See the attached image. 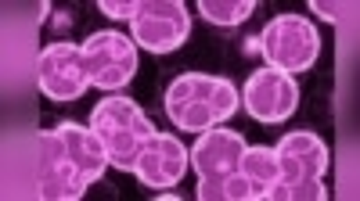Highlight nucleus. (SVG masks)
Here are the masks:
<instances>
[{"instance_id":"nucleus-1","label":"nucleus","mask_w":360,"mask_h":201,"mask_svg":"<svg viewBox=\"0 0 360 201\" xmlns=\"http://www.w3.org/2000/svg\"><path fill=\"white\" fill-rule=\"evenodd\" d=\"M238 86L224 76H205V72H188L176 76L166 90V115L176 130L205 133L220 123H227L238 111Z\"/></svg>"},{"instance_id":"nucleus-2","label":"nucleus","mask_w":360,"mask_h":201,"mask_svg":"<svg viewBox=\"0 0 360 201\" xmlns=\"http://www.w3.org/2000/svg\"><path fill=\"white\" fill-rule=\"evenodd\" d=\"M90 130H94L108 151V162L115 169L134 172V162L141 155V148L152 140L155 126L152 119L137 108V101L130 97H105L94 115H90Z\"/></svg>"},{"instance_id":"nucleus-3","label":"nucleus","mask_w":360,"mask_h":201,"mask_svg":"<svg viewBox=\"0 0 360 201\" xmlns=\"http://www.w3.org/2000/svg\"><path fill=\"white\" fill-rule=\"evenodd\" d=\"M256 43H259V54H263L266 69H278V72H288V76L310 72L317 54H321V33H317V25L303 15L270 18Z\"/></svg>"},{"instance_id":"nucleus-4","label":"nucleus","mask_w":360,"mask_h":201,"mask_svg":"<svg viewBox=\"0 0 360 201\" xmlns=\"http://www.w3.org/2000/svg\"><path fill=\"white\" fill-rule=\"evenodd\" d=\"M249 144L242 140V133L234 130H205L198 133V144L191 148V165L198 172V197L202 201H224V180L231 172H238Z\"/></svg>"},{"instance_id":"nucleus-5","label":"nucleus","mask_w":360,"mask_h":201,"mask_svg":"<svg viewBox=\"0 0 360 201\" xmlns=\"http://www.w3.org/2000/svg\"><path fill=\"white\" fill-rule=\"evenodd\" d=\"M37 194L44 201H76L86 194V180L79 165L72 162L65 140L58 130L37 133Z\"/></svg>"},{"instance_id":"nucleus-6","label":"nucleus","mask_w":360,"mask_h":201,"mask_svg":"<svg viewBox=\"0 0 360 201\" xmlns=\"http://www.w3.org/2000/svg\"><path fill=\"white\" fill-rule=\"evenodd\" d=\"M134 43L152 50V54H169L191 33V15L184 0H141L137 15L130 18Z\"/></svg>"},{"instance_id":"nucleus-7","label":"nucleus","mask_w":360,"mask_h":201,"mask_svg":"<svg viewBox=\"0 0 360 201\" xmlns=\"http://www.w3.org/2000/svg\"><path fill=\"white\" fill-rule=\"evenodd\" d=\"M37 86L51 101H79L90 86V72L79 43H47L37 57Z\"/></svg>"},{"instance_id":"nucleus-8","label":"nucleus","mask_w":360,"mask_h":201,"mask_svg":"<svg viewBox=\"0 0 360 201\" xmlns=\"http://www.w3.org/2000/svg\"><path fill=\"white\" fill-rule=\"evenodd\" d=\"M83 62L90 72V83L101 86V90H119L127 86L137 72V43L127 40L123 33H112V29H101V33L86 36L83 43Z\"/></svg>"},{"instance_id":"nucleus-9","label":"nucleus","mask_w":360,"mask_h":201,"mask_svg":"<svg viewBox=\"0 0 360 201\" xmlns=\"http://www.w3.org/2000/svg\"><path fill=\"white\" fill-rule=\"evenodd\" d=\"M242 108L256 123H285L299 108V83L288 72L259 69L242 86Z\"/></svg>"},{"instance_id":"nucleus-10","label":"nucleus","mask_w":360,"mask_h":201,"mask_svg":"<svg viewBox=\"0 0 360 201\" xmlns=\"http://www.w3.org/2000/svg\"><path fill=\"white\" fill-rule=\"evenodd\" d=\"M191 165V151L180 144L173 133H152V140L141 148L137 162H134V172L137 180L148 187V190H166V187H176L180 176L188 172Z\"/></svg>"},{"instance_id":"nucleus-11","label":"nucleus","mask_w":360,"mask_h":201,"mask_svg":"<svg viewBox=\"0 0 360 201\" xmlns=\"http://www.w3.org/2000/svg\"><path fill=\"white\" fill-rule=\"evenodd\" d=\"M278 162H281V183H299V180H324L328 172V144L310 133V130H299V133H285L278 140Z\"/></svg>"},{"instance_id":"nucleus-12","label":"nucleus","mask_w":360,"mask_h":201,"mask_svg":"<svg viewBox=\"0 0 360 201\" xmlns=\"http://www.w3.org/2000/svg\"><path fill=\"white\" fill-rule=\"evenodd\" d=\"M58 133H62V140H65V148H69L72 162L79 165L83 180H86V183L101 180V172L112 165V162H108V151H105V144H101V137H98L94 130L79 126V123H62V126H58Z\"/></svg>"},{"instance_id":"nucleus-13","label":"nucleus","mask_w":360,"mask_h":201,"mask_svg":"<svg viewBox=\"0 0 360 201\" xmlns=\"http://www.w3.org/2000/svg\"><path fill=\"white\" fill-rule=\"evenodd\" d=\"M238 172L249 180L252 187V201L266 197L281 183V162H278V151L274 148H245L242 162H238Z\"/></svg>"},{"instance_id":"nucleus-14","label":"nucleus","mask_w":360,"mask_h":201,"mask_svg":"<svg viewBox=\"0 0 360 201\" xmlns=\"http://www.w3.org/2000/svg\"><path fill=\"white\" fill-rule=\"evenodd\" d=\"M198 11L213 25H238L256 11V0H202Z\"/></svg>"},{"instance_id":"nucleus-15","label":"nucleus","mask_w":360,"mask_h":201,"mask_svg":"<svg viewBox=\"0 0 360 201\" xmlns=\"http://www.w3.org/2000/svg\"><path fill=\"white\" fill-rule=\"evenodd\" d=\"M270 201H324V180H299V183H278L266 194Z\"/></svg>"},{"instance_id":"nucleus-16","label":"nucleus","mask_w":360,"mask_h":201,"mask_svg":"<svg viewBox=\"0 0 360 201\" xmlns=\"http://www.w3.org/2000/svg\"><path fill=\"white\" fill-rule=\"evenodd\" d=\"M98 8L108 15V18H134L141 0H98Z\"/></svg>"}]
</instances>
